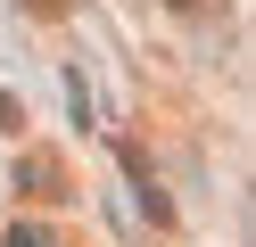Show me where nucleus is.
<instances>
[{
    "mask_svg": "<svg viewBox=\"0 0 256 247\" xmlns=\"http://www.w3.org/2000/svg\"><path fill=\"white\" fill-rule=\"evenodd\" d=\"M0 247H50V239H42V223H17V231H8Z\"/></svg>",
    "mask_w": 256,
    "mask_h": 247,
    "instance_id": "1",
    "label": "nucleus"
},
{
    "mask_svg": "<svg viewBox=\"0 0 256 247\" xmlns=\"http://www.w3.org/2000/svg\"><path fill=\"white\" fill-rule=\"evenodd\" d=\"M25 8H34V16H58V8H66V0H25Z\"/></svg>",
    "mask_w": 256,
    "mask_h": 247,
    "instance_id": "2",
    "label": "nucleus"
}]
</instances>
